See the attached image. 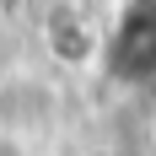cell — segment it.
Listing matches in <instances>:
<instances>
[]
</instances>
